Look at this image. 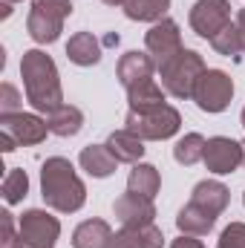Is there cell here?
Returning a JSON list of instances; mask_svg holds the SVG:
<instances>
[{"label":"cell","mask_w":245,"mask_h":248,"mask_svg":"<svg viewBox=\"0 0 245 248\" xmlns=\"http://www.w3.org/2000/svg\"><path fill=\"white\" fill-rule=\"evenodd\" d=\"M153 69H156V61L150 58V52H138V49H130L119 58V66H116V75L122 81L124 90H133L144 81H153Z\"/></svg>","instance_id":"obj_13"},{"label":"cell","mask_w":245,"mask_h":248,"mask_svg":"<svg viewBox=\"0 0 245 248\" xmlns=\"http://www.w3.org/2000/svg\"><path fill=\"white\" fill-rule=\"evenodd\" d=\"M243 202H245V193H243Z\"/></svg>","instance_id":"obj_38"},{"label":"cell","mask_w":245,"mask_h":248,"mask_svg":"<svg viewBox=\"0 0 245 248\" xmlns=\"http://www.w3.org/2000/svg\"><path fill=\"white\" fill-rule=\"evenodd\" d=\"M46 124H49V133L61 136V139H69V136H78L81 127H84V113L72 104H61L58 110H52L46 116Z\"/></svg>","instance_id":"obj_21"},{"label":"cell","mask_w":245,"mask_h":248,"mask_svg":"<svg viewBox=\"0 0 245 248\" xmlns=\"http://www.w3.org/2000/svg\"><path fill=\"white\" fill-rule=\"evenodd\" d=\"M17 231H15V217L9 211H0V248H15Z\"/></svg>","instance_id":"obj_29"},{"label":"cell","mask_w":245,"mask_h":248,"mask_svg":"<svg viewBox=\"0 0 245 248\" xmlns=\"http://www.w3.org/2000/svg\"><path fill=\"white\" fill-rule=\"evenodd\" d=\"M20 95L12 84H3L0 87V116H12V113H20Z\"/></svg>","instance_id":"obj_30"},{"label":"cell","mask_w":245,"mask_h":248,"mask_svg":"<svg viewBox=\"0 0 245 248\" xmlns=\"http://www.w3.org/2000/svg\"><path fill=\"white\" fill-rule=\"evenodd\" d=\"M170 248H205V246H202L199 240H193L190 234H182L179 240H173V243H170Z\"/></svg>","instance_id":"obj_31"},{"label":"cell","mask_w":245,"mask_h":248,"mask_svg":"<svg viewBox=\"0 0 245 248\" xmlns=\"http://www.w3.org/2000/svg\"><path fill=\"white\" fill-rule=\"evenodd\" d=\"M20 78L26 87V98L38 113H52L63 104V90L61 78H58V66L55 61L41 52V49H29L20 58Z\"/></svg>","instance_id":"obj_1"},{"label":"cell","mask_w":245,"mask_h":248,"mask_svg":"<svg viewBox=\"0 0 245 248\" xmlns=\"http://www.w3.org/2000/svg\"><path fill=\"white\" fill-rule=\"evenodd\" d=\"M0 130L15 136L17 144L32 147V144H41L46 139L49 124L35 113H12V116H0Z\"/></svg>","instance_id":"obj_11"},{"label":"cell","mask_w":245,"mask_h":248,"mask_svg":"<svg viewBox=\"0 0 245 248\" xmlns=\"http://www.w3.org/2000/svg\"><path fill=\"white\" fill-rule=\"evenodd\" d=\"M234 98V78L222 69H208L193 93V101L202 113H222Z\"/></svg>","instance_id":"obj_7"},{"label":"cell","mask_w":245,"mask_h":248,"mask_svg":"<svg viewBox=\"0 0 245 248\" xmlns=\"http://www.w3.org/2000/svg\"><path fill=\"white\" fill-rule=\"evenodd\" d=\"M66 58L75 66H95L101 61V44L92 32H75L66 44Z\"/></svg>","instance_id":"obj_17"},{"label":"cell","mask_w":245,"mask_h":248,"mask_svg":"<svg viewBox=\"0 0 245 248\" xmlns=\"http://www.w3.org/2000/svg\"><path fill=\"white\" fill-rule=\"evenodd\" d=\"M58 237H61V222L52 214H46L41 208H32L17 219L15 248H55Z\"/></svg>","instance_id":"obj_6"},{"label":"cell","mask_w":245,"mask_h":248,"mask_svg":"<svg viewBox=\"0 0 245 248\" xmlns=\"http://www.w3.org/2000/svg\"><path fill=\"white\" fill-rule=\"evenodd\" d=\"M228 199H231V190L222 185V182H216V179H205V182H199V185L193 187V196H190L193 205L205 208V211L214 214V217H219V214L228 208Z\"/></svg>","instance_id":"obj_16"},{"label":"cell","mask_w":245,"mask_h":248,"mask_svg":"<svg viewBox=\"0 0 245 248\" xmlns=\"http://www.w3.org/2000/svg\"><path fill=\"white\" fill-rule=\"evenodd\" d=\"M211 46L219 52V55H225V58H237L243 49V35H240V26L237 23H228L216 38H211Z\"/></svg>","instance_id":"obj_26"},{"label":"cell","mask_w":245,"mask_h":248,"mask_svg":"<svg viewBox=\"0 0 245 248\" xmlns=\"http://www.w3.org/2000/svg\"><path fill=\"white\" fill-rule=\"evenodd\" d=\"M3 3H20V0H3Z\"/></svg>","instance_id":"obj_36"},{"label":"cell","mask_w":245,"mask_h":248,"mask_svg":"<svg viewBox=\"0 0 245 248\" xmlns=\"http://www.w3.org/2000/svg\"><path fill=\"white\" fill-rule=\"evenodd\" d=\"M205 168L216 176L234 173L243 165V144L228 139V136H214L205 141V156H202Z\"/></svg>","instance_id":"obj_10"},{"label":"cell","mask_w":245,"mask_h":248,"mask_svg":"<svg viewBox=\"0 0 245 248\" xmlns=\"http://www.w3.org/2000/svg\"><path fill=\"white\" fill-rule=\"evenodd\" d=\"M15 147H20V144L15 141V136H9V133L0 130V150H3V153H12Z\"/></svg>","instance_id":"obj_32"},{"label":"cell","mask_w":245,"mask_h":248,"mask_svg":"<svg viewBox=\"0 0 245 248\" xmlns=\"http://www.w3.org/2000/svg\"><path fill=\"white\" fill-rule=\"evenodd\" d=\"M243 165H245V141H243Z\"/></svg>","instance_id":"obj_35"},{"label":"cell","mask_w":245,"mask_h":248,"mask_svg":"<svg viewBox=\"0 0 245 248\" xmlns=\"http://www.w3.org/2000/svg\"><path fill=\"white\" fill-rule=\"evenodd\" d=\"M237 26H240V35H243V49H245V9H240V15H237Z\"/></svg>","instance_id":"obj_33"},{"label":"cell","mask_w":245,"mask_h":248,"mask_svg":"<svg viewBox=\"0 0 245 248\" xmlns=\"http://www.w3.org/2000/svg\"><path fill=\"white\" fill-rule=\"evenodd\" d=\"M127 101H130V110L159 107V104H165V87H159L156 81H144V84L127 90Z\"/></svg>","instance_id":"obj_24"},{"label":"cell","mask_w":245,"mask_h":248,"mask_svg":"<svg viewBox=\"0 0 245 248\" xmlns=\"http://www.w3.org/2000/svg\"><path fill=\"white\" fill-rule=\"evenodd\" d=\"M205 72H208V66L202 61V55L193 52V49H182V52H176L170 61H165L159 66L162 87H165V93L173 95V98H193L196 84H199V78H202Z\"/></svg>","instance_id":"obj_3"},{"label":"cell","mask_w":245,"mask_h":248,"mask_svg":"<svg viewBox=\"0 0 245 248\" xmlns=\"http://www.w3.org/2000/svg\"><path fill=\"white\" fill-rule=\"evenodd\" d=\"M101 3H107V6H124L127 0H101Z\"/></svg>","instance_id":"obj_34"},{"label":"cell","mask_w":245,"mask_h":248,"mask_svg":"<svg viewBox=\"0 0 245 248\" xmlns=\"http://www.w3.org/2000/svg\"><path fill=\"white\" fill-rule=\"evenodd\" d=\"M170 9V0H127L124 3V15L130 20H165V12Z\"/></svg>","instance_id":"obj_23"},{"label":"cell","mask_w":245,"mask_h":248,"mask_svg":"<svg viewBox=\"0 0 245 248\" xmlns=\"http://www.w3.org/2000/svg\"><path fill=\"white\" fill-rule=\"evenodd\" d=\"M26 190H29V176H26V170L9 168V173H6V179H3V199H6V205H17V202L26 196Z\"/></svg>","instance_id":"obj_27"},{"label":"cell","mask_w":245,"mask_h":248,"mask_svg":"<svg viewBox=\"0 0 245 248\" xmlns=\"http://www.w3.org/2000/svg\"><path fill=\"white\" fill-rule=\"evenodd\" d=\"M107 147H110V153H113L119 162H124V165H138V159L144 156V139H138V136L130 133V130H116V133H110Z\"/></svg>","instance_id":"obj_19"},{"label":"cell","mask_w":245,"mask_h":248,"mask_svg":"<svg viewBox=\"0 0 245 248\" xmlns=\"http://www.w3.org/2000/svg\"><path fill=\"white\" fill-rule=\"evenodd\" d=\"M144 46H147L150 58L156 61V66H162L165 61H170L176 52H182L184 49L182 46V32H179L176 20L165 17V20L153 23V26L147 29V35H144Z\"/></svg>","instance_id":"obj_9"},{"label":"cell","mask_w":245,"mask_h":248,"mask_svg":"<svg viewBox=\"0 0 245 248\" xmlns=\"http://www.w3.org/2000/svg\"><path fill=\"white\" fill-rule=\"evenodd\" d=\"M243 127H245V107H243Z\"/></svg>","instance_id":"obj_37"},{"label":"cell","mask_w":245,"mask_h":248,"mask_svg":"<svg viewBox=\"0 0 245 248\" xmlns=\"http://www.w3.org/2000/svg\"><path fill=\"white\" fill-rule=\"evenodd\" d=\"M78 162H81V168H84L92 179H107V176H113L116 168H119V159L110 153L107 144H90V147H84L81 156H78Z\"/></svg>","instance_id":"obj_15"},{"label":"cell","mask_w":245,"mask_h":248,"mask_svg":"<svg viewBox=\"0 0 245 248\" xmlns=\"http://www.w3.org/2000/svg\"><path fill=\"white\" fill-rule=\"evenodd\" d=\"M182 127V116L176 107L170 104H159V107H147V110H130L124 119V130L136 133L138 139H150V141H162L176 136Z\"/></svg>","instance_id":"obj_4"},{"label":"cell","mask_w":245,"mask_h":248,"mask_svg":"<svg viewBox=\"0 0 245 248\" xmlns=\"http://www.w3.org/2000/svg\"><path fill=\"white\" fill-rule=\"evenodd\" d=\"M113 228L104 219H84L72 231V248H113Z\"/></svg>","instance_id":"obj_14"},{"label":"cell","mask_w":245,"mask_h":248,"mask_svg":"<svg viewBox=\"0 0 245 248\" xmlns=\"http://www.w3.org/2000/svg\"><path fill=\"white\" fill-rule=\"evenodd\" d=\"M72 15L69 0H32L26 32L35 44H55L63 32V20Z\"/></svg>","instance_id":"obj_5"},{"label":"cell","mask_w":245,"mask_h":248,"mask_svg":"<svg viewBox=\"0 0 245 248\" xmlns=\"http://www.w3.org/2000/svg\"><path fill=\"white\" fill-rule=\"evenodd\" d=\"M187 20L199 38L211 41L231 23V3L228 0H196Z\"/></svg>","instance_id":"obj_8"},{"label":"cell","mask_w":245,"mask_h":248,"mask_svg":"<svg viewBox=\"0 0 245 248\" xmlns=\"http://www.w3.org/2000/svg\"><path fill=\"white\" fill-rule=\"evenodd\" d=\"M165 237L162 228L150 225H138V228H122L113 240V248H162Z\"/></svg>","instance_id":"obj_18"},{"label":"cell","mask_w":245,"mask_h":248,"mask_svg":"<svg viewBox=\"0 0 245 248\" xmlns=\"http://www.w3.org/2000/svg\"><path fill=\"white\" fill-rule=\"evenodd\" d=\"M116 211V219L122 222L124 228H138V225H150L156 219V205L153 199L147 196H138V193H122L113 205Z\"/></svg>","instance_id":"obj_12"},{"label":"cell","mask_w":245,"mask_h":248,"mask_svg":"<svg viewBox=\"0 0 245 248\" xmlns=\"http://www.w3.org/2000/svg\"><path fill=\"white\" fill-rule=\"evenodd\" d=\"M159 187H162V176H159V170L153 165H141V162L133 165V170L127 176V190L130 193H138V196L153 199L159 193Z\"/></svg>","instance_id":"obj_22"},{"label":"cell","mask_w":245,"mask_h":248,"mask_svg":"<svg viewBox=\"0 0 245 248\" xmlns=\"http://www.w3.org/2000/svg\"><path fill=\"white\" fill-rule=\"evenodd\" d=\"M216 248H245V222H231L219 234Z\"/></svg>","instance_id":"obj_28"},{"label":"cell","mask_w":245,"mask_h":248,"mask_svg":"<svg viewBox=\"0 0 245 248\" xmlns=\"http://www.w3.org/2000/svg\"><path fill=\"white\" fill-rule=\"evenodd\" d=\"M214 225H216V217L208 214L205 208L193 205V202H187L182 211H179V217H176V228H179L182 234H190V237H202V234H208Z\"/></svg>","instance_id":"obj_20"},{"label":"cell","mask_w":245,"mask_h":248,"mask_svg":"<svg viewBox=\"0 0 245 248\" xmlns=\"http://www.w3.org/2000/svg\"><path fill=\"white\" fill-rule=\"evenodd\" d=\"M41 196L49 208L61 214H75L87 202V187L78 179L69 159L52 156L41 165Z\"/></svg>","instance_id":"obj_2"},{"label":"cell","mask_w":245,"mask_h":248,"mask_svg":"<svg viewBox=\"0 0 245 248\" xmlns=\"http://www.w3.org/2000/svg\"><path fill=\"white\" fill-rule=\"evenodd\" d=\"M202 156H205V136H199V133L182 136L176 141V147H173V159L179 165H187V168L196 165V162H202Z\"/></svg>","instance_id":"obj_25"}]
</instances>
